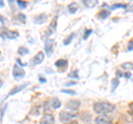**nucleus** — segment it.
<instances>
[{
	"label": "nucleus",
	"mask_w": 133,
	"mask_h": 124,
	"mask_svg": "<svg viewBox=\"0 0 133 124\" xmlns=\"http://www.w3.org/2000/svg\"><path fill=\"white\" fill-rule=\"evenodd\" d=\"M93 111L99 115H105L114 111V105L109 102H95L93 104Z\"/></svg>",
	"instance_id": "obj_1"
},
{
	"label": "nucleus",
	"mask_w": 133,
	"mask_h": 124,
	"mask_svg": "<svg viewBox=\"0 0 133 124\" xmlns=\"http://www.w3.org/2000/svg\"><path fill=\"white\" fill-rule=\"evenodd\" d=\"M0 37L2 39H10V40H14L16 38L19 37V32L18 31H14V30H9L7 28H1L0 29Z\"/></svg>",
	"instance_id": "obj_2"
},
{
	"label": "nucleus",
	"mask_w": 133,
	"mask_h": 124,
	"mask_svg": "<svg viewBox=\"0 0 133 124\" xmlns=\"http://www.w3.org/2000/svg\"><path fill=\"white\" fill-rule=\"evenodd\" d=\"M73 118H76V114L70 112V111H61L59 114V120L61 122H69L70 120H72Z\"/></svg>",
	"instance_id": "obj_3"
},
{
	"label": "nucleus",
	"mask_w": 133,
	"mask_h": 124,
	"mask_svg": "<svg viewBox=\"0 0 133 124\" xmlns=\"http://www.w3.org/2000/svg\"><path fill=\"white\" fill-rule=\"evenodd\" d=\"M53 48H55V40L53 39H49L45 41L44 43V51L47 53V56H51L53 52Z\"/></svg>",
	"instance_id": "obj_4"
},
{
	"label": "nucleus",
	"mask_w": 133,
	"mask_h": 124,
	"mask_svg": "<svg viewBox=\"0 0 133 124\" xmlns=\"http://www.w3.org/2000/svg\"><path fill=\"white\" fill-rule=\"evenodd\" d=\"M12 74H14L15 78H23L26 75V72L21 67H19L18 64H15L14 69H12Z\"/></svg>",
	"instance_id": "obj_5"
},
{
	"label": "nucleus",
	"mask_w": 133,
	"mask_h": 124,
	"mask_svg": "<svg viewBox=\"0 0 133 124\" xmlns=\"http://www.w3.org/2000/svg\"><path fill=\"white\" fill-rule=\"evenodd\" d=\"M40 124H56L55 116L52 114H44L40 120Z\"/></svg>",
	"instance_id": "obj_6"
},
{
	"label": "nucleus",
	"mask_w": 133,
	"mask_h": 124,
	"mask_svg": "<svg viewBox=\"0 0 133 124\" xmlns=\"http://www.w3.org/2000/svg\"><path fill=\"white\" fill-rule=\"evenodd\" d=\"M80 101L78 100H69L68 102H66V107H68V110L70 111H77L79 107H80Z\"/></svg>",
	"instance_id": "obj_7"
},
{
	"label": "nucleus",
	"mask_w": 133,
	"mask_h": 124,
	"mask_svg": "<svg viewBox=\"0 0 133 124\" xmlns=\"http://www.w3.org/2000/svg\"><path fill=\"white\" fill-rule=\"evenodd\" d=\"M95 124H113V122L107 115H99L95 119Z\"/></svg>",
	"instance_id": "obj_8"
},
{
	"label": "nucleus",
	"mask_w": 133,
	"mask_h": 124,
	"mask_svg": "<svg viewBox=\"0 0 133 124\" xmlns=\"http://www.w3.org/2000/svg\"><path fill=\"white\" fill-rule=\"evenodd\" d=\"M43 60H44V53H43L42 51H39L35 57H33L32 63H33V65H38V64H40Z\"/></svg>",
	"instance_id": "obj_9"
},
{
	"label": "nucleus",
	"mask_w": 133,
	"mask_h": 124,
	"mask_svg": "<svg viewBox=\"0 0 133 124\" xmlns=\"http://www.w3.org/2000/svg\"><path fill=\"white\" fill-rule=\"evenodd\" d=\"M48 20V16L45 13H40L38 16H36L35 19H33V22L37 23V24H42L44 22H47Z\"/></svg>",
	"instance_id": "obj_10"
},
{
	"label": "nucleus",
	"mask_w": 133,
	"mask_h": 124,
	"mask_svg": "<svg viewBox=\"0 0 133 124\" xmlns=\"http://www.w3.org/2000/svg\"><path fill=\"white\" fill-rule=\"evenodd\" d=\"M27 85H28V83H24V84H20V85H18V86H15L14 89H12L10 92H9V94H8V97H11V95H15V94H17L18 92H20V91H22L24 88H27Z\"/></svg>",
	"instance_id": "obj_11"
},
{
	"label": "nucleus",
	"mask_w": 133,
	"mask_h": 124,
	"mask_svg": "<svg viewBox=\"0 0 133 124\" xmlns=\"http://www.w3.org/2000/svg\"><path fill=\"white\" fill-rule=\"evenodd\" d=\"M57 17L53 19V21L51 22V24L49 26V29H48V31H47V37H49V36H51L53 32H56V30H57Z\"/></svg>",
	"instance_id": "obj_12"
},
{
	"label": "nucleus",
	"mask_w": 133,
	"mask_h": 124,
	"mask_svg": "<svg viewBox=\"0 0 133 124\" xmlns=\"http://www.w3.org/2000/svg\"><path fill=\"white\" fill-rule=\"evenodd\" d=\"M55 65L58 69H65L66 67H68V61L64 60V59H59V60L56 61Z\"/></svg>",
	"instance_id": "obj_13"
},
{
	"label": "nucleus",
	"mask_w": 133,
	"mask_h": 124,
	"mask_svg": "<svg viewBox=\"0 0 133 124\" xmlns=\"http://www.w3.org/2000/svg\"><path fill=\"white\" fill-rule=\"evenodd\" d=\"M82 3L87 8H93V7L99 5V1H98V0H83Z\"/></svg>",
	"instance_id": "obj_14"
},
{
	"label": "nucleus",
	"mask_w": 133,
	"mask_h": 124,
	"mask_svg": "<svg viewBox=\"0 0 133 124\" xmlns=\"http://www.w3.org/2000/svg\"><path fill=\"white\" fill-rule=\"evenodd\" d=\"M79 10V6H78V3L76 2H71L70 5L68 6V11H69V13H76V12Z\"/></svg>",
	"instance_id": "obj_15"
},
{
	"label": "nucleus",
	"mask_w": 133,
	"mask_h": 124,
	"mask_svg": "<svg viewBox=\"0 0 133 124\" xmlns=\"http://www.w3.org/2000/svg\"><path fill=\"white\" fill-rule=\"evenodd\" d=\"M51 107L52 109H55V110L60 109L61 107V101L59 100V99H57V98H53L51 100Z\"/></svg>",
	"instance_id": "obj_16"
},
{
	"label": "nucleus",
	"mask_w": 133,
	"mask_h": 124,
	"mask_svg": "<svg viewBox=\"0 0 133 124\" xmlns=\"http://www.w3.org/2000/svg\"><path fill=\"white\" fill-rule=\"evenodd\" d=\"M120 84V80L118 79V78H114V79H112L111 80V92H114V91L116 90V88L119 86Z\"/></svg>",
	"instance_id": "obj_17"
},
{
	"label": "nucleus",
	"mask_w": 133,
	"mask_h": 124,
	"mask_svg": "<svg viewBox=\"0 0 133 124\" xmlns=\"http://www.w3.org/2000/svg\"><path fill=\"white\" fill-rule=\"evenodd\" d=\"M110 15H111V11H110V10H101V11L99 12L98 17H99L100 19H107Z\"/></svg>",
	"instance_id": "obj_18"
},
{
	"label": "nucleus",
	"mask_w": 133,
	"mask_h": 124,
	"mask_svg": "<svg viewBox=\"0 0 133 124\" xmlns=\"http://www.w3.org/2000/svg\"><path fill=\"white\" fill-rule=\"evenodd\" d=\"M18 54L19 56H27V54H29V49L27 48V47H19L18 48Z\"/></svg>",
	"instance_id": "obj_19"
},
{
	"label": "nucleus",
	"mask_w": 133,
	"mask_h": 124,
	"mask_svg": "<svg viewBox=\"0 0 133 124\" xmlns=\"http://www.w3.org/2000/svg\"><path fill=\"white\" fill-rule=\"evenodd\" d=\"M74 36H76V33H71L69 37H66V38L63 40V44H64V45H69L70 43L72 42V40H73V38H74Z\"/></svg>",
	"instance_id": "obj_20"
},
{
	"label": "nucleus",
	"mask_w": 133,
	"mask_h": 124,
	"mask_svg": "<svg viewBox=\"0 0 133 124\" xmlns=\"http://www.w3.org/2000/svg\"><path fill=\"white\" fill-rule=\"evenodd\" d=\"M68 78H70V79H74V81L80 79V77H79L78 71H72V72H70V73L68 74Z\"/></svg>",
	"instance_id": "obj_21"
},
{
	"label": "nucleus",
	"mask_w": 133,
	"mask_h": 124,
	"mask_svg": "<svg viewBox=\"0 0 133 124\" xmlns=\"http://www.w3.org/2000/svg\"><path fill=\"white\" fill-rule=\"evenodd\" d=\"M128 7V3H114L112 7H110V10H113L115 8H123V9H125Z\"/></svg>",
	"instance_id": "obj_22"
},
{
	"label": "nucleus",
	"mask_w": 133,
	"mask_h": 124,
	"mask_svg": "<svg viewBox=\"0 0 133 124\" xmlns=\"http://www.w3.org/2000/svg\"><path fill=\"white\" fill-rule=\"evenodd\" d=\"M61 93L69 94V95H77V92H76L74 90H68V89H63V90H61Z\"/></svg>",
	"instance_id": "obj_23"
},
{
	"label": "nucleus",
	"mask_w": 133,
	"mask_h": 124,
	"mask_svg": "<svg viewBox=\"0 0 133 124\" xmlns=\"http://www.w3.org/2000/svg\"><path fill=\"white\" fill-rule=\"evenodd\" d=\"M17 3H18V6L21 8V9H26L28 6V3L26 1H21V0H17Z\"/></svg>",
	"instance_id": "obj_24"
},
{
	"label": "nucleus",
	"mask_w": 133,
	"mask_h": 124,
	"mask_svg": "<svg viewBox=\"0 0 133 124\" xmlns=\"http://www.w3.org/2000/svg\"><path fill=\"white\" fill-rule=\"evenodd\" d=\"M17 17L19 18V20H20V22H26V19H27V17H26V15H23V13H18V16Z\"/></svg>",
	"instance_id": "obj_25"
},
{
	"label": "nucleus",
	"mask_w": 133,
	"mask_h": 124,
	"mask_svg": "<svg viewBox=\"0 0 133 124\" xmlns=\"http://www.w3.org/2000/svg\"><path fill=\"white\" fill-rule=\"evenodd\" d=\"M92 32H93V30H87V31H85V33L83 35V39H84V40H85V39H88V37H89L91 33H92Z\"/></svg>",
	"instance_id": "obj_26"
},
{
	"label": "nucleus",
	"mask_w": 133,
	"mask_h": 124,
	"mask_svg": "<svg viewBox=\"0 0 133 124\" xmlns=\"http://www.w3.org/2000/svg\"><path fill=\"white\" fill-rule=\"evenodd\" d=\"M128 51H133V40H131L130 42L128 43Z\"/></svg>",
	"instance_id": "obj_27"
},
{
	"label": "nucleus",
	"mask_w": 133,
	"mask_h": 124,
	"mask_svg": "<svg viewBox=\"0 0 133 124\" xmlns=\"http://www.w3.org/2000/svg\"><path fill=\"white\" fill-rule=\"evenodd\" d=\"M77 83H78L77 81H70V82H65L64 85L65 86H71V85H76Z\"/></svg>",
	"instance_id": "obj_28"
},
{
	"label": "nucleus",
	"mask_w": 133,
	"mask_h": 124,
	"mask_svg": "<svg viewBox=\"0 0 133 124\" xmlns=\"http://www.w3.org/2000/svg\"><path fill=\"white\" fill-rule=\"evenodd\" d=\"M122 67H123V68H130V69H133V65L130 63V62H127V63H124Z\"/></svg>",
	"instance_id": "obj_29"
},
{
	"label": "nucleus",
	"mask_w": 133,
	"mask_h": 124,
	"mask_svg": "<svg viewBox=\"0 0 133 124\" xmlns=\"http://www.w3.org/2000/svg\"><path fill=\"white\" fill-rule=\"evenodd\" d=\"M0 22H1L2 24H5V23H6V18L3 17L2 15H0Z\"/></svg>",
	"instance_id": "obj_30"
},
{
	"label": "nucleus",
	"mask_w": 133,
	"mask_h": 124,
	"mask_svg": "<svg viewBox=\"0 0 133 124\" xmlns=\"http://www.w3.org/2000/svg\"><path fill=\"white\" fill-rule=\"evenodd\" d=\"M39 81L41 82V83H45V81L47 80H45V78H43L42 75H39Z\"/></svg>",
	"instance_id": "obj_31"
},
{
	"label": "nucleus",
	"mask_w": 133,
	"mask_h": 124,
	"mask_svg": "<svg viewBox=\"0 0 133 124\" xmlns=\"http://www.w3.org/2000/svg\"><path fill=\"white\" fill-rule=\"evenodd\" d=\"M116 75H118V79H119V78L124 77V73H122L121 71H118V72H116Z\"/></svg>",
	"instance_id": "obj_32"
},
{
	"label": "nucleus",
	"mask_w": 133,
	"mask_h": 124,
	"mask_svg": "<svg viewBox=\"0 0 133 124\" xmlns=\"http://www.w3.org/2000/svg\"><path fill=\"white\" fill-rule=\"evenodd\" d=\"M124 77H125L127 79H130V78H131V73H130V72H128V73L124 74Z\"/></svg>",
	"instance_id": "obj_33"
},
{
	"label": "nucleus",
	"mask_w": 133,
	"mask_h": 124,
	"mask_svg": "<svg viewBox=\"0 0 133 124\" xmlns=\"http://www.w3.org/2000/svg\"><path fill=\"white\" fill-rule=\"evenodd\" d=\"M129 107H130V110H131V112L133 113V102H131L130 104H129Z\"/></svg>",
	"instance_id": "obj_34"
},
{
	"label": "nucleus",
	"mask_w": 133,
	"mask_h": 124,
	"mask_svg": "<svg viewBox=\"0 0 133 124\" xmlns=\"http://www.w3.org/2000/svg\"><path fill=\"white\" fill-rule=\"evenodd\" d=\"M3 6H5V3H3L1 0H0V7H3Z\"/></svg>",
	"instance_id": "obj_35"
},
{
	"label": "nucleus",
	"mask_w": 133,
	"mask_h": 124,
	"mask_svg": "<svg viewBox=\"0 0 133 124\" xmlns=\"http://www.w3.org/2000/svg\"><path fill=\"white\" fill-rule=\"evenodd\" d=\"M2 84H3V82H2V80H0V89H1V86H2Z\"/></svg>",
	"instance_id": "obj_36"
}]
</instances>
